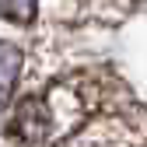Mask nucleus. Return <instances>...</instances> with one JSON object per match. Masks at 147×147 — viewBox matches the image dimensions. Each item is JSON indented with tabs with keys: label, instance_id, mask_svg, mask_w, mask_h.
<instances>
[{
	"label": "nucleus",
	"instance_id": "1",
	"mask_svg": "<svg viewBox=\"0 0 147 147\" xmlns=\"http://www.w3.org/2000/svg\"><path fill=\"white\" fill-rule=\"evenodd\" d=\"M25 70V53L18 42H0V102H11Z\"/></svg>",
	"mask_w": 147,
	"mask_h": 147
},
{
	"label": "nucleus",
	"instance_id": "2",
	"mask_svg": "<svg viewBox=\"0 0 147 147\" xmlns=\"http://www.w3.org/2000/svg\"><path fill=\"white\" fill-rule=\"evenodd\" d=\"M42 0H0V18L11 25H32Z\"/></svg>",
	"mask_w": 147,
	"mask_h": 147
}]
</instances>
